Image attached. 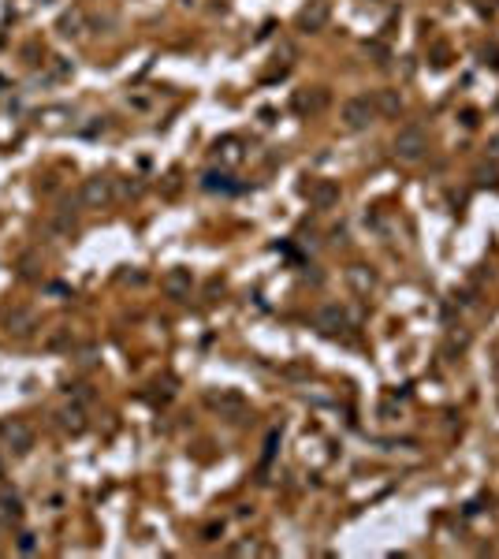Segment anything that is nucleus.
<instances>
[{"mask_svg":"<svg viewBox=\"0 0 499 559\" xmlns=\"http://www.w3.org/2000/svg\"><path fill=\"white\" fill-rule=\"evenodd\" d=\"M4 440H8V447H12L15 455H26L34 447V433H30V425H23V421H8Z\"/></svg>","mask_w":499,"mask_h":559,"instance_id":"1","label":"nucleus"},{"mask_svg":"<svg viewBox=\"0 0 499 559\" xmlns=\"http://www.w3.org/2000/svg\"><path fill=\"white\" fill-rule=\"evenodd\" d=\"M108 198H112V183L108 179H86V187H82V201H86V205H105Z\"/></svg>","mask_w":499,"mask_h":559,"instance_id":"2","label":"nucleus"},{"mask_svg":"<svg viewBox=\"0 0 499 559\" xmlns=\"http://www.w3.org/2000/svg\"><path fill=\"white\" fill-rule=\"evenodd\" d=\"M4 325H8V332H12V336H30L34 314H30V309H12V314L4 317Z\"/></svg>","mask_w":499,"mask_h":559,"instance_id":"3","label":"nucleus"},{"mask_svg":"<svg viewBox=\"0 0 499 559\" xmlns=\"http://www.w3.org/2000/svg\"><path fill=\"white\" fill-rule=\"evenodd\" d=\"M343 120H347V127H365V120H369V101H347Z\"/></svg>","mask_w":499,"mask_h":559,"instance_id":"4","label":"nucleus"},{"mask_svg":"<svg viewBox=\"0 0 499 559\" xmlns=\"http://www.w3.org/2000/svg\"><path fill=\"white\" fill-rule=\"evenodd\" d=\"M60 421H63V429H71V433H79V429H82V410H79V407H68V410H63V414H60Z\"/></svg>","mask_w":499,"mask_h":559,"instance_id":"5","label":"nucleus"},{"mask_svg":"<svg viewBox=\"0 0 499 559\" xmlns=\"http://www.w3.org/2000/svg\"><path fill=\"white\" fill-rule=\"evenodd\" d=\"M418 145H421L418 134H403V139H399V150L406 153V157H414V153H418Z\"/></svg>","mask_w":499,"mask_h":559,"instance_id":"6","label":"nucleus"},{"mask_svg":"<svg viewBox=\"0 0 499 559\" xmlns=\"http://www.w3.org/2000/svg\"><path fill=\"white\" fill-rule=\"evenodd\" d=\"M79 23H82V15H79V12L63 15V23H60V34H68V38H71V34H79V30H75Z\"/></svg>","mask_w":499,"mask_h":559,"instance_id":"7","label":"nucleus"},{"mask_svg":"<svg viewBox=\"0 0 499 559\" xmlns=\"http://www.w3.org/2000/svg\"><path fill=\"white\" fill-rule=\"evenodd\" d=\"M45 343H49L52 351H57V347H68V343H71V332H68V328H57V332H52Z\"/></svg>","mask_w":499,"mask_h":559,"instance_id":"8","label":"nucleus"},{"mask_svg":"<svg viewBox=\"0 0 499 559\" xmlns=\"http://www.w3.org/2000/svg\"><path fill=\"white\" fill-rule=\"evenodd\" d=\"M320 19H325V4H317L313 12L302 15V23H306V26H320Z\"/></svg>","mask_w":499,"mask_h":559,"instance_id":"9","label":"nucleus"},{"mask_svg":"<svg viewBox=\"0 0 499 559\" xmlns=\"http://www.w3.org/2000/svg\"><path fill=\"white\" fill-rule=\"evenodd\" d=\"M0 478H4V463H0Z\"/></svg>","mask_w":499,"mask_h":559,"instance_id":"10","label":"nucleus"}]
</instances>
